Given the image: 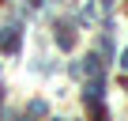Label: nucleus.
Here are the masks:
<instances>
[{"instance_id":"1","label":"nucleus","mask_w":128,"mask_h":121,"mask_svg":"<svg viewBox=\"0 0 128 121\" xmlns=\"http://www.w3.org/2000/svg\"><path fill=\"white\" fill-rule=\"evenodd\" d=\"M15 45H19V27H8L4 34H0V49H8V53H12Z\"/></svg>"},{"instance_id":"2","label":"nucleus","mask_w":128,"mask_h":121,"mask_svg":"<svg viewBox=\"0 0 128 121\" xmlns=\"http://www.w3.org/2000/svg\"><path fill=\"white\" fill-rule=\"evenodd\" d=\"M120 65H124V68H128V53H124V57H120Z\"/></svg>"},{"instance_id":"3","label":"nucleus","mask_w":128,"mask_h":121,"mask_svg":"<svg viewBox=\"0 0 128 121\" xmlns=\"http://www.w3.org/2000/svg\"><path fill=\"white\" fill-rule=\"evenodd\" d=\"M30 4H42V0H30Z\"/></svg>"}]
</instances>
